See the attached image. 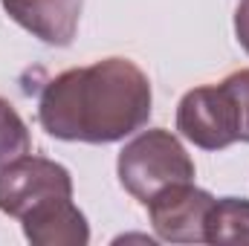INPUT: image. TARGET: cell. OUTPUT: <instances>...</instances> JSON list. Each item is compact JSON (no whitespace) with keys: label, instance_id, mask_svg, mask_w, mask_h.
Returning <instances> with one entry per match:
<instances>
[{"label":"cell","instance_id":"obj_1","mask_svg":"<svg viewBox=\"0 0 249 246\" xmlns=\"http://www.w3.org/2000/svg\"><path fill=\"white\" fill-rule=\"evenodd\" d=\"M151 107L154 93L142 67L113 55L50 78L38 99V122L53 139L110 145L142 130Z\"/></svg>","mask_w":249,"mask_h":246},{"label":"cell","instance_id":"obj_2","mask_svg":"<svg viewBox=\"0 0 249 246\" xmlns=\"http://www.w3.org/2000/svg\"><path fill=\"white\" fill-rule=\"evenodd\" d=\"M116 174L124 191L148 206L160 191L171 185L194 183V159L171 130L151 127L136 133L122 148L116 159Z\"/></svg>","mask_w":249,"mask_h":246},{"label":"cell","instance_id":"obj_3","mask_svg":"<svg viewBox=\"0 0 249 246\" xmlns=\"http://www.w3.org/2000/svg\"><path fill=\"white\" fill-rule=\"evenodd\" d=\"M177 130L183 139L203 151H223L235 145L238 127L229 87L220 81L188 90L177 105Z\"/></svg>","mask_w":249,"mask_h":246},{"label":"cell","instance_id":"obj_4","mask_svg":"<svg viewBox=\"0 0 249 246\" xmlns=\"http://www.w3.org/2000/svg\"><path fill=\"white\" fill-rule=\"evenodd\" d=\"M72 197L70 171L47 157H20L0 168V211L9 217H23L29 209L53 200Z\"/></svg>","mask_w":249,"mask_h":246},{"label":"cell","instance_id":"obj_5","mask_svg":"<svg viewBox=\"0 0 249 246\" xmlns=\"http://www.w3.org/2000/svg\"><path fill=\"white\" fill-rule=\"evenodd\" d=\"M217 197L194 183H177L160 191L145 209L160 241L168 244H206V220Z\"/></svg>","mask_w":249,"mask_h":246},{"label":"cell","instance_id":"obj_6","mask_svg":"<svg viewBox=\"0 0 249 246\" xmlns=\"http://www.w3.org/2000/svg\"><path fill=\"white\" fill-rule=\"evenodd\" d=\"M6 15L47 47H70L84 0H0Z\"/></svg>","mask_w":249,"mask_h":246},{"label":"cell","instance_id":"obj_7","mask_svg":"<svg viewBox=\"0 0 249 246\" xmlns=\"http://www.w3.org/2000/svg\"><path fill=\"white\" fill-rule=\"evenodd\" d=\"M23 235L38 246H87L90 223L72 197H53L20 217Z\"/></svg>","mask_w":249,"mask_h":246},{"label":"cell","instance_id":"obj_8","mask_svg":"<svg viewBox=\"0 0 249 246\" xmlns=\"http://www.w3.org/2000/svg\"><path fill=\"white\" fill-rule=\"evenodd\" d=\"M206 244H249V200L220 197L206 220Z\"/></svg>","mask_w":249,"mask_h":246},{"label":"cell","instance_id":"obj_9","mask_svg":"<svg viewBox=\"0 0 249 246\" xmlns=\"http://www.w3.org/2000/svg\"><path fill=\"white\" fill-rule=\"evenodd\" d=\"M29 151H32L29 127L20 119V113L15 110V105L0 96V168L26 157Z\"/></svg>","mask_w":249,"mask_h":246},{"label":"cell","instance_id":"obj_10","mask_svg":"<svg viewBox=\"0 0 249 246\" xmlns=\"http://www.w3.org/2000/svg\"><path fill=\"white\" fill-rule=\"evenodd\" d=\"M223 84H226L229 93H232L238 142H249V70H238V72L226 75Z\"/></svg>","mask_w":249,"mask_h":246},{"label":"cell","instance_id":"obj_11","mask_svg":"<svg viewBox=\"0 0 249 246\" xmlns=\"http://www.w3.org/2000/svg\"><path fill=\"white\" fill-rule=\"evenodd\" d=\"M235 38L249 55V0H241L235 9Z\"/></svg>","mask_w":249,"mask_h":246}]
</instances>
